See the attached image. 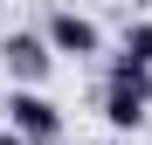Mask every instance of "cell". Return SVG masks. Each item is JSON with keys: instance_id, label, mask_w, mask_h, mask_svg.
Wrapping results in <instances>:
<instances>
[{"instance_id": "obj_2", "label": "cell", "mask_w": 152, "mask_h": 145, "mask_svg": "<svg viewBox=\"0 0 152 145\" xmlns=\"http://www.w3.org/2000/svg\"><path fill=\"white\" fill-rule=\"evenodd\" d=\"M7 131H21L28 145H56L62 138V111L48 104L42 90H14L7 97Z\"/></svg>"}, {"instance_id": "obj_4", "label": "cell", "mask_w": 152, "mask_h": 145, "mask_svg": "<svg viewBox=\"0 0 152 145\" xmlns=\"http://www.w3.org/2000/svg\"><path fill=\"white\" fill-rule=\"evenodd\" d=\"M48 48H56V55H97V28L76 7H56L48 14Z\"/></svg>"}, {"instance_id": "obj_1", "label": "cell", "mask_w": 152, "mask_h": 145, "mask_svg": "<svg viewBox=\"0 0 152 145\" xmlns=\"http://www.w3.org/2000/svg\"><path fill=\"white\" fill-rule=\"evenodd\" d=\"M145 104H152V69H138L132 55L111 62V83H104V117L118 131H138L145 125Z\"/></svg>"}, {"instance_id": "obj_3", "label": "cell", "mask_w": 152, "mask_h": 145, "mask_svg": "<svg viewBox=\"0 0 152 145\" xmlns=\"http://www.w3.org/2000/svg\"><path fill=\"white\" fill-rule=\"evenodd\" d=\"M0 62H7L14 90H35V83L48 76V62H56V48H48V35H28V28H14L7 42H0Z\"/></svg>"}, {"instance_id": "obj_6", "label": "cell", "mask_w": 152, "mask_h": 145, "mask_svg": "<svg viewBox=\"0 0 152 145\" xmlns=\"http://www.w3.org/2000/svg\"><path fill=\"white\" fill-rule=\"evenodd\" d=\"M0 145H28V138H21V131H0Z\"/></svg>"}, {"instance_id": "obj_5", "label": "cell", "mask_w": 152, "mask_h": 145, "mask_svg": "<svg viewBox=\"0 0 152 145\" xmlns=\"http://www.w3.org/2000/svg\"><path fill=\"white\" fill-rule=\"evenodd\" d=\"M124 55H132L138 69H152V21H138V28L124 35Z\"/></svg>"}]
</instances>
